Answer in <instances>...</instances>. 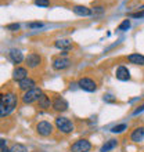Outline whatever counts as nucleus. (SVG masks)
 Returning a JSON list of instances; mask_svg holds the SVG:
<instances>
[{
	"label": "nucleus",
	"mask_w": 144,
	"mask_h": 152,
	"mask_svg": "<svg viewBox=\"0 0 144 152\" xmlns=\"http://www.w3.org/2000/svg\"><path fill=\"white\" fill-rule=\"evenodd\" d=\"M18 105V97L14 93H6L0 97V118L8 116L17 108Z\"/></svg>",
	"instance_id": "1"
},
{
	"label": "nucleus",
	"mask_w": 144,
	"mask_h": 152,
	"mask_svg": "<svg viewBox=\"0 0 144 152\" xmlns=\"http://www.w3.org/2000/svg\"><path fill=\"white\" fill-rule=\"evenodd\" d=\"M56 126H57V129H58L61 133H64V134H69V133H72L73 129H75L73 123H72L68 118H64V116L56 118Z\"/></svg>",
	"instance_id": "2"
},
{
	"label": "nucleus",
	"mask_w": 144,
	"mask_h": 152,
	"mask_svg": "<svg viewBox=\"0 0 144 152\" xmlns=\"http://www.w3.org/2000/svg\"><path fill=\"white\" fill-rule=\"evenodd\" d=\"M42 94H43V91H42V88H39V87H35V88H32V90H29V91H25V94L22 96V102H24V104L36 102V101H39Z\"/></svg>",
	"instance_id": "3"
},
{
	"label": "nucleus",
	"mask_w": 144,
	"mask_h": 152,
	"mask_svg": "<svg viewBox=\"0 0 144 152\" xmlns=\"http://www.w3.org/2000/svg\"><path fill=\"white\" fill-rule=\"evenodd\" d=\"M78 86L83 91H87V93H93L97 90V83L93 79H90V77H80L79 82H78Z\"/></svg>",
	"instance_id": "4"
},
{
	"label": "nucleus",
	"mask_w": 144,
	"mask_h": 152,
	"mask_svg": "<svg viewBox=\"0 0 144 152\" xmlns=\"http://www.w3.org/2000/svg\"><path fill=\"white\" fill-rule=\"evenodd\" d=\"M36 133L42 137H48L53 133V124L50 122L42 120V122L36 124Z\"/></svg>",
	"instance_id": "5"
},
{
	"label": "nucleus",
	"mask_w": 144,
	"mask_h": 152,
	"mask_svg": "<svg viewBox=\"0 0 144 152\" xmlns=\"http://www.w3.org/2000/svg\"><path fill=\"white\" fill-rule=\"evenodd\" d=\"M90 149H92V144H90V141L86 140V138L78 140L76 142H73L71 147V152H89Z\"/></svg>",
	"instance_id": "6"
},
{
	"label": "nucleus",
	"mask_w": 144,
	"mask_h": 152,
	"mask_svg": "<svg viewBox=\"0 0 144 152\" xmlns=\"http://www.w3.org/2000/svg\"><path fill=\"white\" fill-rule=\"evenodd\" d=\"M25 62H26V65H28V68L33 69L36 68V66H39L40 62H42V57L39 56V54H36V53H31V54H28V57L25 58Z\"/></svg>",
	"instance_id": "7"
},
{
	"label": "nucleus",
	"mask_w": 144,
	"mask_h": 152,
	"mask_svg": "<svg viewBox=\"0 0 144 152\" xmlns=\"http://www.w3.org/2000/svg\"><path fill=\"white\" fill-rule=\"evenodd\" d=\"M71 65V61L65 57H58L56 60L53 61V69L56 71H62V69H67Z\"/></svg>",
	"instance_id": "8"
},
{
	"label": "nucleus",
	"mask_w": 144,
	"mask_h": 152,
	"mask_svg": "<svg viewBox=\"0 0 144 152\" xmlns=\"http://www.w3.org/2000/svg\"><path fill=\"white\" fill-rule=\"evenodd\" d=\"M115 76L118 80H122V82H126V80H130V71H129L126 66H123V65H120V66H118L116 68V72H115Z\"/></svg>",
	"instance_id": "9"
},
{
	"label": "nucleus",
	"mask_w": 144,
	"mask_h": 152,
	"mask_svg": "<svg viewBox=\"0 0 144 152\" xmlns=\"http://www.w3.org/2000/svg\"><path fill=\"white\" fill-rule=\"evenodd\" d=\"M53 109L57 111V112H65L67 109H68V102L64 100V98H61V97H57L54 102H53Z\"/></svg>",
	"instance_id": "10"
},
{
	"label": "nucleus",
	"mask_w": 144,
	"mask_h": 152,
	"mask_svg": "<svg viewBox=\"0 0 144 152\" xmlns=\"http://www.w3.org/2000/svg\"><path fill=\"white\" fill-rule=\"evenodd\" d=\"M18 87L22 91H29V90H32V88L36 87V83H35V80L29 79V77H25L24 80L18 82Z\"/></svg>",
	"instance_id": "11"
},
{
	"label": "nucleus",
	"mask_w": 144,
	"mask_h": 152,
	"mask_svg": "<svg viewBox=\"0 0 144 152\" xmlns=\"http://www.w3.org/2000/svg\"><path fill=\"white\" fill-rule=\"evenodd\" d=\"M25 77H28V71L22 66H17L14 71H12V79L15 80V82H21V80H24Z\"/></svg>",
	"instance_id": "12"
},
{
	"label": "nucleus",
	"mask_w": 144,
	"mask_h": 152,
	"mask_svg": "<svg viewBox=\"0 0 144 152\" xmlns=\"http://www.w3.org/2000/svg\"><path fill=\"white\" fill-rule=\"evenodd\" d=\"M130 140L133 142H141L144 140V126H140V127L134 129L130 134Z\"/></svg>",
	"instance_id": "13"
},
{
	"label": "nucleus",
	"mask_w": 144,
	"mask_h": 152,
	"mask_svg": "<svg viewBox=\"0 0 144 152\" xmlns=\"http://www.w3.org/2000/svg\"><path fill=\"white\" fill-rule=\"evenodd\" d=\"M54 46H56L57 48H60V50H64V51H68V50H71L72 48V40L69 39H58L54 42Z\"/></svg>",
	"instance_id": "14"
},
{
	"label": "nucleus",
	"mask_w": 144,
	"mask_h": 152,
	"mask_svg": "<svg viewBox=\"0 0 144 152\" xmlns=\"http://www.w3.org/2000/svg\"><path fill=\"white\" fill-rule=\"evenodd\" d=\"M72 11L79 17H90L93 14L92 10L86 6H75V7H72Z\"/></svg>",
	"instance_id": "15"
},
{
	"label": "nucleus",
	"mask_w": 144,
	"mask_h": 152,
	"mask_svg": "<svg viewBox=\"0 0 144 152\" xmlns=\"http://www.w3.org/2000/svg\"><path fill=\"white\" fill-rule=\"evenodd\" d=\"M8 54H10V58H11V61L14 62V64H20V62H22V61H24V56H22L21 50L11 48Z\"/></svg>",
	"instance_id": "16"
},
{
	"label": "nucleus",
	"mask_w": 144,
	"mask_h": 152,
	"mask_svg": "<svg viewBox=\"0 0 144 152\" xmlns=\"http://www.w3.org/2000/svg\"><path fill=\"white\" fill-rule=\"evenodd\" d=\"M128 61L130 62V64L143 66L144 65V56H141V54H139V53H133V54L128 56Z\"/></svg>",
	"instance_id": "17"
},
{
	"label": "nucleus",
	"mask_w": 144,
	"mask_h": 152,
	"mask_svg": "<svg viewBox=\"0 0 144 152\" xmlns=\"http://www.w3.org/2000/svg\"><path fill=\"white\" fill-rule=\"evenodd\" d=\"M39 107L40 108H43V109H47V108H50V105H53L51 104V101H50V97L48 96H46V94H42V97L39 98Z\"/></svg>",
	"instance_id": "18"
},
{
	"label": "nucleus",
	"mask_w": 144,
	"mask_h": 152,
	"mask_svg": "<svg viewBox=\"0 0 144 152\" xmlns=\"http://www.w3.org/2000/svg\"><path fill=\"white\" fill-rule=\"evenodd\" d=\"M118 147V140H108L107 142H105L103 147H101V149H100V152H108V151H111V149H114V148H116Z\"/></svg>",
	"instance_id": "19"
},
{
	"label": "nucleus",
	"mask_w": 144,
	"mask_h": 152,
	"mask_svg": "<svg viewBox=\"0 0 144 152\" xmlns=\"http://www.w3.org/2000/svg\"><path fill=\"white\" fill-rule=\"evenodd\" d=\"M126 129H128V124H126V123H120V124L114 126V127L111 129V133H114V134H119V133H123Z\"/></svg>",
	"instance_id": "20"
},
{
	"label": "nucleus",
	"mask_w": 144,
	"mask_h": 152,
	"mask_svg": "<svg viewBox=\"0 0 144 152\" xmlns=\"http://www.w3.org/2000/svg\"><path fill=\"white\" fill-rule=\"evenodd\" d=\"M10 152H28V148H26L24 144H18V142H17V144H14L11 148H10Z\"/></svg>",
	"instance_id": "21"
},
{
	"label": "nucleus",
	"mask_w": 144,
	"mask_h": 152,
	"mask_svg": "<svg viewBox=\"0 0 144 152\" xmlns=\"http://www.w3.org/2000/svg\"><path fill=\"white\" fill-rule=\"evenodd\" d=\"M129 28H130V20H123L122 22H120L119 26H118V31L125 32V31H128Z\"/></svg>",
	"instance_id": "22"
},
{
	"label": "nucleus",
	"mask_w": 144,
	"mask_h": 152,
	"mask_svg": "<svg viewBox=\"0 0 144 152\" xmlns=\"http://www.w3.org/2000/svg\"><path fill=\"white\" fill-rule=\"evenodd\" d=\"M35 4L39 7H48L50 6V0H35Z\"/></svg>",
	"instance_id": "23"
},
{
	"label": "nucleus",
	"mask_w": 144,
	"mask_h": 152,
	"mask_svg": "<svg viewBox=\"0 0 144 152\" xmlns=\"http://www.w3.org/2000/svg\"><path fill=\"white\" fill-rule=\"evenodd\" d=\"M129 17H132V18H144V10L137 12H132V14H129Z\"/></svg>",
	"instance_id": "24"
},
{
	"label": "nucleus",
	"mask_w": 144,
	"mask_h": 152,
	"mask_svg": "<svg viewBox=\"0 0 144 152\" xmlns=\"http://www.w3.org/2000/svg\"><path fill=\"white\" fill-rule=\"evenodd\" d=\"M6 28H7V31L15 32V31H18V29H20V25H18V24H8Z\"/></svg>",
	"instance_id": "25"
},
{
	"label": "nucleus",
	"mask_w": 144,
	"mask_h": 152,
	"mask_svg": "<svg viewBox=\"0 0 144 152\" xmlns=\"http://www.w3.org/2000/svg\"><path fill=\"white\" fill-rule=\"evenodd\" d=\"M0 151L1 152H10V148H7V145H6V141L1 140V138H0Z\"/></svg>",
	"instance_id": "26"
},
{
	"label": "nucleus",
	"mask_w": 144,
	"mask_h": 152,
	"mask_svg": "<svg viewBox=\"0 0 144 152\" xmlns=\"http://www.w3.org/2000/svg\"><path fill=\"white\" fill-rule=\"evenodd\" d=\"M42 26H43V24H42V22H29V24H28V28H31V29L42 28Z\"/></svg>",
	"instance_id": "27"
},
{
	"label": "nucleus",
	"mask_w": 144,
	"mask_h": 152,
	"mask_svg": "<svg viewBox=\"0 0 144 152\" xmlns=\"http://www.w3.org/2000/svg\"><path fill=\"white\" fill-rule=\"evenodd\" d=\"M143 111H144V104L140 105V107H139L137 109H134V111H133V116H134V115H139V113L143 112Z\"/></svg>",
	"instance_id": "28"
},
{
	"label": "nucleus",
	"mask_w": 144,
	"mask_h": 152,
	"mask_svg": "<svg viewBox=\"0 0 144 152\" xmlns=\"http://www.w3.org/2000/svg\"><path fill=\"white\" fill-rule=\"evenodd\" d=\"M112 96H109V94H108V96H104V101H109V102H115V98H111Z\"/></svg>",
	"instance_id": "29"
},
{
	"label": "nucleus",
	"mask_w": 144,
	"mask_h": 152,
	"mask_svg": "<svg viewBox=\"0 0 144 152\" xmlns=\"http://www.w3.org/2000/svg\"><path fill=\"white\" fill-rule=\"evenodd\" d=\"M104 11V8L101 7V6H98V7H94V12H103Z\"/></svg>",
	"instance_id": "30"
},
{
	"label": "nucleus",
	"mask_w": 144,
	"mask_h": 152,
	"mask_svg": "<svg viewBox=\"0 0 144 152\" xmlns=\"http://www.w3.org/2000/svg\"><path fill=\"white\" fill-rule=\"evenodd\" d=\"M140 10H144V4H143V6H141V7H140Z\"/></svg>",
	"instance_id": "31"
}]
</instances>
